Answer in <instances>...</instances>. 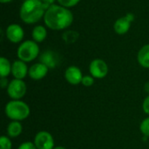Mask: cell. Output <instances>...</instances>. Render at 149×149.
Returning a JSON list of instances; mask_svg holds the SVG:
<instances>
[{
    "instance_id": "1",
    "label": "cell",
    "mask_w": 149,
    "mask_h": 149,
    "mask_svg": "<svg viewBox=\"0 0 149 149\" xmlns=\"http://www.w3.org/2000/svg\"><path fill=\"white\" fill-rule=\"evenodd\" d=\"M45 25L52 31H63L73 23V14L70 9L59 4L50 5L44 16Z\"/></svg>"
},
{
    "instance_id": "2",
    "label": "cell",
    "mask_w": 149,
    "mask_h": 149,
    "mask_svg": "<svg viewBox=\"0 0 149 149\" xmlns=\"http://www.w3.org/2000/svg\"><path fill=\"white\" fill-rule=\"evenodd\" d=\"M47 8L41 0H24L19 10V17L24 23L33 24L44 18Z\"/></svg>"
},
{
    "instance_id": "3",
    "label": "cell",
    "mask_w": 149,
    "mask_h": 149,
    "mask_svg": "<svg viewBox=\"0 0 149 149\" xmlns=\"http://www.w3.org/2000/svg\"><path fill=\"white\" fill-rule=\"evenodd\" d=\"M6 116L11 120L21 121L29 117L31 110L29 106L22 100H10L4 108Z\"/></svg>"
},
{
    "instance_id": "4",
    "label": "cell",
    "mask_w": 149,
    "mask_h": 149,
    "mask_svg": "<svg viewBox=\"0 0 149 149\" xmlns=\"http://www.w3.org/2000/svg\"><path fill=\"white\" fill-rule=\"evenodd\" d=\"M38 55L39 46L34 40H25L22 42L17 50V56L18 59L25 63L33 61Z\"/></svg>"
},
{
    "instance_id": "5",
    "label": "cell",
    "mask_w": 149,
    "mask_h": 149,
    "mask_svg": "<svg viewBox=\"0 0 149 149\" xmlns=\"http://www.w3.org/2000/svg\"><path fill=\"white\" fill-rule=\"evenodd\" d=\"M27 91L26 84L23 79H12L7 87V93L9 97L14 100H19L22 99Z\"/></svg>"
},
{
    "instance_id": "6",
    "label": "cell",
    "mask_w": 149,
    "mask_h": 149,
    "mask_svg": "<svg viewBox=\"0 0 149 149\" xmlns=\"http://www.w3.org/2000/svg\"><path fill=\"white\" fill-rule=\"evenodd\" d=\"M89 72L94 79H104L108 73V65L105 60L95 58L89 65Z\"/></svg>"
},
{
    "instance_id": "7",
    "label": "cell",
    "mask_w": 149,
    "mask_h": 149,
    "mask_svg": "<svg viewBox=\"0 0 149 149\" xmlns=\"http://www.w3.org/2000/svg\"><path fill=\"white\" fill-rule=\"evenodd\" d=\"M134 20L133 13H127L126 16L119 17L113 24V30L118 35H125L130 30L131 24Z\"/></svg>"
},
{
    "instance_id": "8",
    "label": "cell",
    "mask_w": 149,
    "mask_h": 149,
    "mask_svg": "<svg viewBox=\"0 0 149 149\" xmlns=\"http://www.w3.org/2000/svg\"><path fill=\"white\" fill-rule=\"evenodd\" d=\"M34 144L37 149H53L55 148L52 135L46 131H40L35 135Z\"/></svg>"
},
{
    "instance_id": "9",
    "label": "cell",
    "mask_w": 149,
    "mask_h": 149,
    "mask_svg": "<svg viewBox=\"0 0 149 149\" xmlns=\"http://www.w3.org/2000/svg\"><path fill=\"white\" fill-rule=\"evenodd\" d=\"M5 35L7 39L13 44L21 43L24 37V29L18 24H10L5 30Z\"/></svg>"
},
{
    "instance_id": "10",
    "label": "cell",
    "mask_w": 149,
    "mask_h": 149,
    "mask_svg": "<svg viewBox=\"0 0 149 149\" xmlns=\"http://www.w3.org/2000/svg\"><path fill=\"white\" fill-rule=\"evenodd\" d=\"M83 77L84 76L82 74L81 70L75 65H71L67 67L65 72V78L66 81L73 86L80 84L82 82Z\"/></svg>"
},
{
    "instance_id": "11",
    "label": "cell",
    "mask_w": 149,
    "mask_h": 149,
    "mask_svg": "<svg viewBox=\"0 0 149 149\" xmlns=\"http://www.w3.org/2000/svg\"><path fill=\"white\" fill-rule=\"evenodd\" d=\"M48 71H49L48 66H46L45 64L41 62H38L33 64L29 68L28 75L33 80H40L47 75Z\"/></svg>"
},
{
    "instance_id": "12",
    "label": "cell",
    "mask_w": 149,
    "mask_h": 149,
    "mask_svg": "<svg viewBox=\"0 0 149 149\" xmlns=\"http://www.w3.org/2000/svg\"><path fill=\"white\" fill-rule=\"evenodd\" d=\"M29 72L28 66L25 62L17 59L12 63L11 66V74L14 79H24Z\"/></svg>"
},
{
    "instance_id": "13",
    "label": "cell",
    "mask_w": 149,
    "mask_h": 149,
    "mask_svg": "<svg viewBox=\"0 0 149 149\" xmlns=\"http://www.w3.org/2000/svg\"><path fill=\"white\" fill-rule=\"evenodd\" d=\"M40 62L45 64L49 68H53L58 64L57 54L52 51H45L40 56Z\"/></svg>"
},
{
    "instance_id": "14",
    "label": "cell",
    "mask_w": 149,
    "mask_h": 149,
    "mask_svg": "<svg viewBox=\"0 0 149 149\" xmlns=\"http://www.w3.org/2000/svg\"><path fill=\"white\" fill-rule=\"evenodd\" d=\"M137 61L143 68H149V44L143 45L137 54Z\"/></svg>"
},
{
    "instance_id": "15",
    "label": "cell",
    "mask_w": 149,
    "mask_h": 149,
    "mask_svg": "<svg viewBox=\"0 0 149 149\" xmlns=\"http://www.w3.org/2000/svg\"><path fill=\"white\" fill-rule=\"evenodd\" d=\"M31 38L37 43H42L47 38V29L44 25H37L32 29Z\"/></svg>"
},
{
    "instance_id": "16",
    "label": "cell",
    "mask_w": 149,
    "mask_h": 149,
    "mask_svg": "<svg viewBox=\"0 0 149 149\" xmlns=\"http://www.w3.org/2000/svg\"><path fill=\"white\" fill-rule=\"evenodd\" d=\"M23 131V126L19 121L12 120L7 127V134L10 138L18 137Z\"/></svg>"
},
{
    "instance_id": "17",
    "label": "cell",
    "mask_w": 149,
    "mask_h": 149,
    "mask_svg": "<svg viewBox=\"0 0 149 149\" xmlns=\"http://www.w3.org/2000/svg\"><path fill=\"white\" fill-rule=\"evenodd\" d=\"M11 66L10 60L5 57L0 58V76L1 78H7L11 73Z\"/></svg>"
},
{
    "instance_id": "18",
    "label": "cell",
    "mask_w": 149,
    "mask_h": 149,
    "mask_svg": "<svg viewBox=\"0 0 149 149\" xmlns=\"http://www.w3.org/2000/svg\"><path fill=\"white\" fill-rule=\"evenodd\" d=\"M79 37V32L76 31H72V30H68V31H65L62 35V38L66 44L75 43L78 40Z\"/></svg>"
},
{
    "instance_id": "19",
    "label": "cell",
    "mask_w": 149,
    "mask_h": 149,
    "mask_svg": "<svg viewBox=\"0 0 149 149\" xmlns=\"http://www.w3.org/2000/svg\"><path fill=\"white\" fill-rule=\"evenodd\" d=\"M140 130L144 136L149 137V117L144 119L141 121L140 125Z\"/></svg>"
},
{
    "instance_id": "20",
    "label": "cell",
    "mask_w": 149,
    "mask_h": 149,
    "mask_svg": "<svg viewBox=\"0 0 149 149\" xmlns=\"http://www.w3.org/2000/svg\"><path fill=\"white\" fill-rule=\"evenodd\" d=\"M57 1H58L59 5L64 6V7L68 8V9L76 6L80 2V0H57Z\"/></svg>"
},
{
    "instance_id": "21",
    "label": "cell",
    "mask_w": 149,
    "mask_h": 149,
    "mask_svg": "<svg viewBox=\"0 0 149 149\" xmlns=\"http://www.w3.org/2000/svg\"><path fill=\"white\" fill-rule=\"evenodd\" d=\"M12 148V143L10 140L7 137L3 135L0 138V149H11Z\"/></svg>"
},
{
    "instance_id": "22",
    "label": "cell",
    "mask_w": 149,
    "mask_h": 149,
    "mask_svg": "<svg viewBox=\"0 0 149 149\" xmlns=\"http://www.w3.org/2000/svg\"><path fill=\"white\" fill-rule=\"evenodd\" d=\"M81 84L84 86H86V87L92 86L94 84V78L92 75H86V76L83 77Z\"/></svg>"
},
{
    "instance_id": "23",
    "label": "cell",
    "mask_w": 149,
    "mask_h": 149,
    "mask_svg": "<svg viewBox=\"0 0 149 149\" xmlns=\"http://www.w3.org/2000/svg\"><path fill=\"white\" fill-rule=\"evenodd\" d=\"M17 149H37L34 142H31V141H25L24 143H22Z\"/></svg>"
},
{
    "instance_id": "24",
    "label": "cell",
    "mask_w": 149,
    "mask_h": 149,
    "mask_svg": "<svg viewBox=\"0 0 149 149\" xmlns=\"http://www.w3.org/2000/svg\"><path fill=\"white\" fill-rule=\"evenodd\" d=\"M142 108H143L144 113L149 115V94L145 98V100H144V101H143Z\"/></svg>"
},
{
    "instance_id": "25",
    "label": "cell",
    "mask_w": 149,
    "mask_h": 149,
    "mask_svg": "<svg viewBox=\"0 0 149 149\" xmlns=\"http://www.w3.org/2000/svg\"><path fill=\"white\" fill-rule=\"evenodd\" d=\"M9 83L10 82H8L7 78H1V79H0V85H1V87L2 88H7L8 86H9Z\"/></svg>"
},
{
    "instance_id": "26",
    "label": "cell",
    "mask_w": 149,
    "mask_h": 149,
    "mask_svg": "<svg viewBox=\"0 0 149 149\" xmlns=\"http://www.w3.org/2000/svg\"><path fill=\"white\" fill-rule=\"evenodd\" d=\"M47 7H49L50 5H52V4H54V3H55V1L56 0H41Z\"/></svg>"
},
{
    "instance_id": "27",
    "label": "cell",
    "mask_w": 149,
    "mask_h": 149,
    "mask_svg": "<svg viewBox=\"0 0 149 149\" xmlns=\"http://www.w3.org/2000/svg\"><path fill=\"white\" fill-rule=\"evenodd\" d=\"M13 0H0V2L2 3H10V2H12Z\"/></svg>"
},
{
    "instance_id": "28",
    "label": "cell",
    "mask_w": 149,
    "mask_h": 149,
    "mask_svg": "<svg viewBox=\"0 0 149 149\" xmlns=\"http://www.w3.org/2000/svg\"><path fill=\"white\" fill-rule=\"evenodd\" d=\"M145 90L149 93V82L146 83V85H145Z\"/></svg>"
},
{
    "instance_id": "29",
    "label": "cell",
    "mask_w": 149,
    "mask_h": 149,
    "mask_svg": "<svg viewBox=\"0 0 149 149\" xmlns=\"http://www.w3.org/2000/svg\"><path fill=\"white\" fill-rule=\"evenodd\" d=\"M53 149H66L65 148H64V147H60V146H58V147H55Z\"/></svg>"
}]
</instances>
